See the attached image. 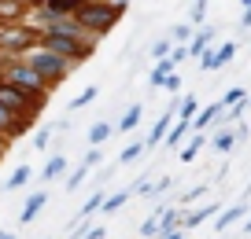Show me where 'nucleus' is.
<instances>
[{
  "instance_id": "nucleus-1",
  "label": "nucleus",
  "mask_w": 251,
  "mask_h": 239,
  "mask_svg": "<svg viewBox=\"0 0 251 239\" xmlns=\"http://www.w3.org/2000/svg\"><path fill=\"white\" fill-rule=\"evenodd\" d=\"M118 19H122V11H118L115 4H107V0H85V4L74 11V22H78L81 33H89V37H103V33H111Z\"/></svg>"
},
{
  "instance_id": "nucleus-2",
  "label": "nucleus",
  "mask_w": 251,
  "mask_h": 239,
  "mask_svg": "<svg viewBox=\"0 0 251 239\" xmlns=\"http://www.w3.org/2000/svg\"><path fill=\"white\" fill-rule=\"evenodd\" d=\"M23 59H26V63H30V66L41 74V81H45V88H48V92H52L55 85H63V81H67V77L74 74V63H67L63 55L48 52V48H41V44H37V48H30V52H26Z\"/></svg>"
},
{
  "instance_id": "nucleus-3",
  "label": "nucleus",
  "mask_w": 251,
  "mask_h": 239,
  "mask_svg": "<svg viewBox=\"0 0 251 239\" xmlns=\"http://www.w3.org/2000/svg\"><path fill=\"white\" fill-rule=\"evenodd\" d=\"M41 30L30 22H4L0 26V55H26L30 48H37Z\"/></svg>"
},
{
  "instance_id": "nucleus-4",
  "label": "nucleus",
  "mask_w": 251,
  "mask_h": 239,
  "mask_svg": "<svg viewBox=\"0 0 251 239\" xmlns=\"http://www.w3.org/2000/svg\"><path fill=\"white\" fill-rule=\"evenodd\" d=\"M48 103V92L45 96H33V92H23V88H15L11 81H0V107L11 110V114H26V110H33V114H41Z\"/></svg>"
},
{
  "instance_id": "nucleus-5",
  "label": "nucleus",
  "mask_w": 251,
  "mask_h": 239,
  "mask_svg": "<svg viewBox=\"0 0 251 239\" xmlns=\"http://www.w3.org/2000/svg\"><path fill=\"white\" fill-rule=\"evenodd\" d=\"M244 217H248V199L233 202V206H229V210H218V214H214V232H222V236H226V228H233V224H240Z\"/></svg>"
},
{
  "instance_id": "nucleus-6",
  "label": "nucleus",
  "mask_w": 251,
  "mask_h": 239,
  "mask_svg": "<svg viewBox=\"0 0 251 239\" xmlns=\"http://www.w3.org/2000/svg\"><path fill=\"white\" fill-rule=\"evenodd\" d=\"M211 44H214V30H211L207 22H203V26H196V37H188V41H185L188 59H200V55H203Z\"/></svg>"
},
{
  "instance_id": "nucleus-7",
  "label": "nucleus",
  "mask_w": 251,
  "mask_h": 239,
  "mask_svg": "<svg viewBox=\"0 0 251 239\" xmlns=\"http://www.w3.org/2000/svg\"><path fill=\"white\" fill-rule=\"evenodd\" d=\"M211 129H214V132L207 136V144H211L218 154H229V151L236 147V132H233V125H211Z\"/></svg>"
},
{
  "instance_id": "nucleus-8",
  "label": "nucleus",
  "mask_w": 251,
  "mask_h": 239,
  "mask_svg": "<svg viewBox=\"0 0 251 239\" xmlns=\"http://www.w3.org/2000/svg\"><path fill=\"white\" fill-rule=\"evenodd\" d=\"M218 210H222V202H203V206L192 210V214H181V228H200V224L211 221Z\"/></svg>"
},
{
  "instance_id": "nucleus-9",
  "label": "nucleus",
  "mask_w": 251,
  "mask_h": 239,
  "mask_svg": "<svg viewBox=\"0 0 251 239\" xmlns=\"http://www.w3.org/2000/svg\"><path fill=\"white\" fill-rule=\"evenodd\" d=\"M45 206H48V192H33L30 199H26L23 214H19V224H33V217H37Z\"/></svg>"
},
{
  "instance_id": "nucleus-10",
  "label": "nucleus",
  "mask_w": 251,
  "mask_h": 239,
  "mask_svg": "<svg viewBox=\"0 0 251 239\" xmlns=\"http://www.w3.org/2000/svg\"><path fill=\"white\" fill-rule=\"evenodd\" d=\"M207 147V132L203 129H192L188 132V144L181 147V162H196V154Z\"/></svg>"
},
{
  "instance_id": "nucleus-11",
  "label": "nucleus",
  "mask_w": 251,
  "mask_h": 239,
  "mask_svg": "<svg viewBox=\"0 0 251 239\" xmlns=\"http://www.w3.org/2000/svg\"><path fill=\"white\" fill-rule=\"evenodd\" d=\"M188 132H192V122H185V118H174V122H170V129L163 132V136H166L163 144H166V147H181V140H185Z\"/></svg>"
},
{
  "instance_id": "nucleus-12",
  "label": "nucleus",
  "mask_w": 251,
  "mask_h": 239,
  "mask_svg": "<svg viewBox=\"0 0 251 239\" xmlns=\"http://www.w3.org/2000/svg\"><path fill=\"white\" fill-rule=\"evenodd\" d=\"M26 0H0V26L4 22H23Z\"/></svg>"
},
{
  "instance_id": "nucleus-13",
  "label": "nucleus",
  "mask_w": 251,
  "mask_h": 239,
  "mask_svg": "<svg viewBox=\"0 0 251 239\" xmlns=\"http://www.w3.org/2000/svg\"><path fill=\"white\" fill-rule=\"evenodd\" d=\"M81 4H85V0H45L37 11H45V15H74Z\"/></svg>"
},
{
  "instance_id": "nucleus-14",
  "label": "nucleus",
  "mask_w": 251,
  "mask_h": 239,
  "mask_svg": "<svg viewBox=\"0 0 251 239\" xmlns=\"http://www.w3.org/2000/svg\"><path fill=\"white\" fill-rule=\"evenodd\" d=\"M218 114H222V103H211V107H200L196 114H192V129H211L214 122H218Z\"/></svg>"
},
{
  "instance_id": "nucleus-15",
  "label": "nucleus",
  "mask_w": 251,
  "mask_h": 239,
  "mask_svg": "<svg viewBox=\"0 0 251 239\" xmlns=\"http://www.w3.org/2000/svg\"><path fill=\"white\" fill-rule=\"evenodd\" d=\"M141 118H144V107L141 103H133V107H126V114L115 122V132H133L137 125H141Z\"/></svg>"
},
{
  "instance_id": "nucleus-16",
  "label": "nucleus",
  "mask_w": 251,
  "mask_h": 239,
  "mask_svg": "<svg viewBox=\"0 0 251 239\" xmlns=\"http://www.w3.org/2000/svg\"><path fill=\"white\" fill-rule=\"evenodd\" d=\"M63 173H67V154H52V158H48V166L41 170V180H45V184H52V180H59Z\"/></svg>"
},
{
  "instance_id": "nucleus-17",
  "label": "nucleus",
  "mask_w": 251,
  "mask_h": 239,
  "mask_svg": "<svg viewBox=\"0 0 251 239\" xmlns=\"http://www.w3.org/2000/svg\"><path fill=\"white\" fill-rule=\"evenodd\" d=\"M233 55H236V44H233V41H226V44H211V66L222 70L226 63H233Z\"/></svg>"
},
{
  "instance_id": "nucleus-18",
  "label": "nucleus",
  "mask_w": 251,
  "mask_h": 239,
  "mask_svg": "<svg viewBox=\"0 0 251 239\" xmlns=\"http://www.w3.org/2000/svg\"><path fill=\"white\" fill-rule=\"evenodd\" d=\"M144 151H148V147H144V140H133V144H126V147H122V154H118V166H133V162H141Z\"/></svg>"
},
{
  "instance_id": "nucleus-19",
  "label": "nucleus",
  "mask_w": 251,
  "mask_h": 239,
  "mask_svg": "<svg viewBox=\"0 0 251 239\" xmlns=\"http://www.w3.org/2000/svg\"><path fill=\"white\" fill-rule=\"evenodd\" d=\"M111 136H115V125L111 122H93V129H89V144L93 147H103Z\"/></svg>"
},
{
  "instance_id": "nucleus-20",
  "label": "nucleus",
  "mask_w": 251,
  "mask_h": 239,
  "mask_svg": "<svg viewBox=\"0 0 251 239\" xmlns=\"http://www.w3.org/2000/svg\"><path fill=\"white\" fill-rule=\"evenodd\" d=\"M174 63L170 59H155V66H151V77H148V85L151 88H163V81H166V74H174Z\"/></svg>"
},
{
  "instance_id": "nucleus-21",
  "label": "nucleus",
  "mask_w": 251,
  "mask_h": 239,
  "mask_svg": "<svg viewBox=\"0 0 251 239\" xmlns=\"http://www.w3.org/2000/svg\"><path fill=\"white\" fill-rule=\"evenodd\" d=\"M126 202H129V192H115V195H107V199L100 202V214H103V217H111V214H118Z\"/></svg>"
},
{
  "instance_id": "nucleus-22",
  "label": "nucleus",
  "mask_w": 251,
  "mask_h": 239,
  "mask_svg": "<svg viewBox=\"0 0 251 239\" xmlns=\"http://www.w3.org/2000/svg\"><path fill=\"white\" fill-rule=\"evenodd\" d=\"M30 177H33V173H30V166H19V170L8 177V184H4V188H8V192H19V188H26V184H30Z\"/></svg>"
},
{
  "instance_id": "nucleus-23",
  "label": "nucleus",
  "mask_w": 251,
  "mask_h": 239,
  "mask_svg": "<svg viewBox=\"0 0 251 239\" xmlns=\"http://www.w3.org/2000/svg\"><path fill=\"white\" fill-rule=\"evenodd\" d=\"M85 177H89V166H85V162H78V170L67 173V192H78V188L85 184Z\"/></svg>"
},
{
  "instance_id": "nucleus-24",
  "label": "nucleus",
  "mask_w": 251,
  "mask_h": 239,
  "mask_svg": "<svg viewBox=\"0 0 251 239\" xmlns=\"http://www.w3.org/2000/svg\"><path fill=\"white\" fill-rule=\"evenodd\" d=\"M100 202H103V192H93L85 202H81V210H78V217H93V214H100Z\"/></svg>"
},
{
  "instance_id": "nucleus-25",
  "label": "nucleus",
  "mask_w": 251,
  "mask_h": 239,
  "mask_svg": "<svg viewBox=\"0 0 251 239\" xmlns=\"http://www.w3.org/2000/svg\"><path fill=\"white\" fill-rule=\"evenodd\" d=\"M200 110V103H196V96H181V103H177V118H185V122H192V114Z\"/></svg>"
},
{
  "instance_id": "nucleus-26",
  "label": "nucleus",
  "mask_w": 251,
  "mask_h": 239,
  "mask_svg": "<svg viewBox=\"0 0 251 239\" xmlns=\"http://www.w3.org/2000/svg\"><path fill=\"white\" fill-rule=\"evenodd\" d=\"M170 48H174V41L170 37H159V41H151V59H166V55H170Z\"/></svg>"
},
{
  "instance_id": "nucleus-27",
  "label": "nucleus",
  "mask_w": 251,
  "mask_h": 239,
  "mask_svg": "<svg viewBox=\"0 0 251 239\" xmlns=\"http://www.w3.org/2000/svg\"><path fill=\"white\" fill-rule=\"evenodd\" d=\"M207 4H211V0H196V4H192V30H196V26H203V19H207Z\"/></svg>"
},
{
  "instance_id": "nucleus-28",
  "label": "nucleus",
  "mask_w": 251,
  "mask_h": 239,
  "mask_svg": "<svg viewBox=\"0 0 251 239\" xmlns=\"http://www.w3.org/2000/svg\"><path fill=\"white\" fill-rule=\"evenodd\" d=\"M188 37H192V26H188V22H181V26H174V30H170V41H174V44H185Z\"/></svg>"
},
{
  "instance_id": "nucleus-29",
  "label": "nucleus",
  "mask_w": 251,
  "mask_h": 239,
  "mask_svg": "<svg viewBox=\"0 0 251 239\" xmlns=\"http://www.w3.org/2000/svg\"><path fill=\"white\" fill-rule=\"evenodd\" d=\"M96 100V88H85L81 96H74V103H71V110H81V107H89V103Z\"/></svg>"
},
{
  "instance_id": "nucleus-30",
  "label": "nucleus",
  "mask_w": 251,
  "mask_h": 239,
  "mask_svg": "<svg viewBox=\"0 0 251 239\" xmlns=\"http://www.w3.org/2000/svg\"><path fill=\"white\" fill-rule=\"evenodd\" d=\"M103 236H107V224H89L78 239H103Z\"/></svg>"
},
{
  "instance_id": "nucleus-31",
  "label": "nucleus",
  "mask_w": 251,
  "mask_h": 239,
  "mask_svg": "<svg viewBox=\"0 0 251 239\" xmlns=\"http://www.w3.org/2000/svg\"><path fill=\"white\" fill-rule=\"evenodd\" d=\"M81 162H85L89 170H93V166H100V162H103V151H100V147H89V151H85V158H81Z\"/></svg>"
},
{
  "instance_id": "nucleus-32",
  "label": "nucleus",
  "mask_w": 251,
  "mask_h": 239,
  "mask_svg": "<svg viewBox=\"0 0 251 239\" xmlns=\"http://www.w3.org/2000/svg\"><path fill=\"white\" fill-rule=\"evenodd\" d=\"M240 100H244V88H229L218 103H222V107H233V103H240Z\"/></svg>"
},
{
  "instance_id": "nucleus-33",
  "label": "nucleus",
  "mask_w": 251,
  "mask_h": 239,
  "mask_svg": "<svg viewBox=\"0 0 251 239\" xmlns=\"http://www.w3.org/2000/svg\"><path fill=\"white\" fill-rule=\"evenodd\" d=\"M207 195V184H196V188H188L185 195H181V202H196V199H203Z\"/></svg>"
},
{
  "instance_id": "nucleus-34",
  "label": "nucleus",
  "mask_w": 251,
  "mask_h": 239,
  "mask_svg": "<svg viewBox=\"0 0 251 239\" xmlns=\"http://www.w3.org/2000/svg\"><path fill=\"white\" fill-rule=\"evenodd\" d=\"M166 59H170L174 66H177V63H185V59H188V48H185V44H174V48H170V55H166Z\"/></svg>"
},
{
  "instance_id": "nucleus-35",
  "label": "nucleus",
  "mask_w": 251,
  "mask_h": 239,
  "mask_svg": "<svg viewBox=\"0 0 251 239\" xmlns=\"http://www.w3.org/2000/svg\"><path fill=\"white\" fill-rule=\"evenodd\" d=\"M48 140H52V125H48V129H37V136H33V147H37V151H45Z\"/></svg>"
},
{
  "instance_id": "nucleus-36",
  "label": "nucleus",
  "mask_w": 251,
  "mask_h": 239,
  "mask_svg": "<svg viewBox=\"0 0 251 239\" xmlns=\"http://www.w3.org/2000/svg\"><path fill=\"white\" fill-rule=\"evenodd\" d=\"M170 188H174V180H170V177H159L155 184H151V195H159V192H170Z\"/></svg>"
},
{
  "instance_id": "nucleus-37",
  "label": "nucleus",
  "mask_w": 251,
  "mask_h": 239,
  "mask_svg": "<svg viewBox=\"0 0 251 239\" xmlns=\"http://www.w3.org/2000/svg\"><path fill=\"white\" fill-rule=\"evenodd\" d=\"M163 88H166V92H177V88H181V77H177V74H166Z\"/></svg>"
},
{
  "instance_id": "nucleus-38",
  "label": "nucleus",
  "mask_w": 251,
  "mask_h": 239,
  "mask_svg": "<svg viewBox=\"0 0 251 239\" xmlns=\"http://www.w3.org/2000/svg\"><path fill=\"white\" fill-rule=\"evenodd\" d=\"M11 118H15V114H11V110H4V107H0V132H4V129H8V125H11Z\"/></svg>"
},
{
  "instance_id": "nucleus-39",
  "label": "nucleus",
  "mask_w": 251,
  "mask_h": 239,
  "mask_svg": "<svg viewBox=\"0 0 251 239\" xmlns=\"http://www.w3.org/2000/svg\"><path fill=\"white\" fill-rule=\"evenodd\" d=\"M155 239H185V228H174V232H166V236H155Z\"/></svg>"
},
{
  "instance_id": "nucleus-40",
  "label": "nucleus",
  "mask_w": 251,
  "mask_h": 239,
  "mask_svg": "<svg viewBox=\"0 0 251 239\" xmlns=\"http://www.w3.org/2000/svg\"><path fill=\"white\" fill-rule=\"evenodd\" d=\"M8 147H11V144H8V140H4V136H0V158L8 154Z\"/></svg>"
},
{
  "instance_id": "nucleus-41",
  "label": "nucleus",
  "mask_w": 251,
  "mask_h": 239,
  "mask_svg": "<svg viewBox=\"0 0 251 239\" xmlns=\"http://www.w3.org/2000/svg\"><path fill=\"white\" fill-rule=\"evenodd\" d=\"M107 4H115L118 11H126V4H129V0H107Z\"/></svg>"
},
{
  "instance_id": "nucleus-42",
  "label": "nucleus",
  "mask_w": 251,
  "mask_h": 239,
  "mask_svg": "<svg viewBox=\"0 0 251 239\" xmlns=\"http://www.w3.org/2000/svg\"><path fill=\"white\" fill-rule=\"evenodd\" d=\"M244 236H251V217H244Z\"/></svg>"
},
{
  "instance_id": "nucleus-43",
  "label": "nucleus",
  "mask_w": 251,
  "mask_h": 239,
  "mask_svg": "<svg viewBox=\"0 0 251 239\" xmlns=\"http://www.w3.org/2000/svg\"><path fill=\"white\" fill-rule=\"evenodd\" d=\"M0 239H15V236H11V232H0Z\"/></svg>"
},
{
  "instance_id": "nucleus-44",
  "label": "nucleus",
  "mask_w": 251,
  "mask_h": 239,
  "mask_svg": "<svg viewBox=\"0 0 251 239\" xmlns=\"http://www.w3.org/2000/svg\"><path fill=\"white\" fill-rule=\"evenodd\" d=\"M240 4H244V8H251V0H240Z\"/></svg>"
},
{
  "instance_id": "nucleus-45",
  "label": "nucleus",
  "mask_w": 251,
  "mask_h": 239,
  "mask_svg": "<svg viewBox=\"0 0 251 239\" xmlns=\"http://www.w3.org/2000/svg\"><path fill=\"white\" fill-rule=\"evenodd\" d=\"M248 107H251V96H248Z\"/></svg>"
},
{
  "instance_id": "nucleus-46",
  "label": "nucleus",
  "mask_w": 251,
  "mask_h": 239,
  "mask_svg": "<svg viewBox=\"0 0 251 239\" xmlns=\"http://www.w3.org/2000/svg\"><path fill=\"white\" fill-rule=\"evenodd\" d=\"M0 81H4V77H0Z\"/></svg>"
}]
</instances>
